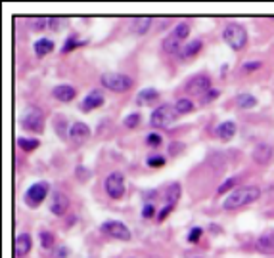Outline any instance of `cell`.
I'll return each instance as SVG.
<instances>
[{"label":"cell","instance_id":"cell-16","mask_svg":"<svg viewBox=\"0 0 274 258\" xmlns=\"http://www.w3.org/2000/svg\"><path fill=\"white\" fill-rule=\"evenodd\" d=\"M75 94H77V90L71 85H60L54 88V96H56V100H60V102H71V100L75 98Z\"/></svg>","mask_w":274,"mask_h":258},{"label":"cell","instance_id":"cell-23","mask_svg":"<svg viewBox=\"0 0 274 258\" xmlns=\"http://www.w3.org/2000/svg\"><path fill=\"white\" fill-rule=\"evenodd\" d=\"M202 46H204L202 41H194V43H190L183 52H181V56H183V58H192V56H196V54L202 50Z\"/></svg>","mask_w":274,"mask_h":258},{"label":"cell","instance_id":"cell-29","mask_svg":"<svg viewBox=\"0 0 274 258\" xmlns=\"http://www.w3.org/2000/svg\"><path fill=\"white\" fill-rule=\"evenodd\" d=\"M138 125H140V115L138 113H133V115H129L125 119V127L127 129H137Z\"/></svg>","mask_w":274,"mask_h":258},{"label":"cell","instance_id":"cell-28","mask_svg":"<svg viewBox=\"0 0 274 258\" xmlns=\"http://www.w3.org/2000/svg\"><path fill=\"white\" fill-rule=\"evenodd\" d=\"M39 237H41V243H43L45 249H52V247H54V241H56V239H54V236H52L50 232H41Z\"/></svg>","mask_w":274,"mask_h":258},{"label":"cell","instance_id":"cell-33","mask_svg":"<svg viewBox=\"0 0 274 258\" xmlns=\"http://www.w3.org/2000/svg\"><path fill=\"white\" fill-rule=\"evenodd\" d=\"M200 237H202V228H194V230L190 232V236H188V241H190V243H198Z\"/></svg>","mask_w":274,"mask_h":258},{"label":"cell","instance_id":"cell-8","mask_svg":"<svg viewBox=\"0 0 274 258\" xmlns=\"http://www.w3.org/2000/svg\"><path fill=\"white\" fill-rule=\"evenodd\" d=\"M106 192L112 199H119L125 194V178L121 172H112L106 180Z\"/></svg>","mask_w":274,"mask_h":258},{"label":"cell","instance_id":"cell-39","mask_svg":"<svg viewBox=\"0 0 274 258\" xmlns=\"http://www.w3.org/2000/svg\"><path fill=\"white\" fill-rule=\"evenodd\" d=\"M183 150V144H171V153L173 155H177V151Z\"/></svg>","mask_w":274,"mask_h":258},{"label":"cell","instance_id":"cell-13","mask_svg":"<svg viewBox=\"0 0 274 258\" xmlns=\"http://www.w3.org/2000/svg\"><path fill=\"white\" fill-rule=\"evenodd\" d=\"M104 104V94L100 92V90H92L91 94L83 100V104H81V111L83 113H89V111H92V109L100 108Z\"/></svg>","mask_w":274,"mask_h":258},{"label":"cell","instance_id":"cell-19","mask_svg":"<svg viewBox=\"0 0 274 258\" xmlns=\"http://www.w3.org/2000/svg\"><path fill=\"white\" fill-rule=\"evenodd\" d=\"M52 50H54V43H52L50 39H39V41L35 43V54H37L39 58L50 54Z\"/></svg>","mask_w":274,"mask_h":258},{"label":"cell","instance_id":"cell-18","mask_svg":"<svg viewBox=\"0 0 274 258\" xmlns=\"http://www.w3.org/2000/svg\"><path fill=\"white\" fill-rule=\"evenodd\" d=\"M181 44H183V41H181L175 33H171V35L163 41V50H165L167 54H179V52H181Z\"/></svg>","mask_w":274,"mask_h":258},{"label":"cell","instance_id":"cell-6","mask_svg":"<svg viewBox=\"0 0 274 258\" xmlns=\"http://www.w3.org/2000/svg\"><path fill=\"white\" fill-rule=\"evenodd\" d=\"M22 127L27 130H31V132L43 134V130H45V119H43V113H41L39 109L31 108L27 113H25V117H23Z\"/></svg>","mask_w":274,"mask_h":258},{"label":"cell","instance_id":"cell-30","mask_svg":"<svg viewBox=\"0 0 274 258\" xmlns=\"http://www.w3.org/2000/svg\"><path fill=\"white\" fill-rule=\"evenodd\" d=\"M236 182H238V178H228L225 184H221V186H219V190H217V192H219V195L227 194L230 188H234V186H236Z\"/></svg>","mask_w":274,"mask_h":258},{"label":"cell","instance_id":"cell-7","mask_svg":"<svg viewBox=\"0 0 274 258\" xmlns=\"http://www.w3.org/2000/svg\"><path fill=\"white\" fill-rule=\"evenodd\" d=\"M102 232L108 234L110 237H115L117 241H129L131 239V232L129 228L123 224V222H117V220H108L102 224Z\"/></svg>","mask_w":274,"mask_h":258},{"label":"cell","instance_id":"cell-14","mask_svg":"<svg viewBox=\"0 0 274 258\" xmlns=\"http://www.w3.org/2000/svg\"><path fill=\"white\" fill-rule=\"evenodd\" d=\"M273 146L269 144H259L255 150H253V161L257 165H267L271 159H273Z\"/></svg>","mask_w":274,"mask_h":258},{"label":"cell","instance_id":"cell-9","mask_svg":"<svg viewBox=\"0 0 274 258\" xmlns=\"http://www.w3.org/2000/svg\"><path fill=\"white\" fill-rule=\"evenodd\" d=\"M186 90H188V94H194V96H202L204 98L207 92L211 90V79L207 75H198V77H194V79L188 81Z\"/></svg>","mask_w":274,"mask_h":258},{"label":"cell","instance_id":"cell-24","mask_svg":"<svg viewBox=\"0 0 274 258\" xmlns=\"http://www.w3.org/2000/svg\"><path fill=\"white\" fill-rule=\"evenodd\" d=\"M167 201H169V205H175L177 201H179V197H181V186L179 184H171L169 188H167Z\"/></svg>","mask_w":274,"mask_h":258},{"label":"cell","instance_id":"cell-34","mask_svg":"<svg viewBox=\"0 0 274 258\" xmlns=\"http://www.w3.org/2000/svg\"><path fill=\"white\" fill-rule=\"evenodd\" d=\"M217 96H219V92H217V90H209L206 96L202 98V104H209V102H211V100H215Z\"/></svg>","mask_w":274,"mask_h":258},{"label":"cell","instance_id":"cell-3","mask_svg":"<svg viewBox=\"0 0 274 258\" xmlns=\"http://www.w3.org/2000/svg\"><path fill=\"white\" fill-rule=\"evenodd\" d=\"M100 81L104 88H110L112 92H127L133 88V79L123 73H104Z\"/></svg>","mask_w":274,"mask_h":258},{"label":"cell","instance_id":"cell-2","mask_svg":"<svg viewBox=\"0 0 274 258\" xmlns=\"http://www.w3.org/2000/svg\"><path fill=\"white\" fill-rule=\"evenodd\" d=\"M223 39L232 50H242L248 43V33L240 23H228L223 31Z\"/></svg>","mask_w":274,"mask_h":258},{"label":"cell","instance_id":"cell-20","mask_svg":"<svg viewBox=\"0 0 274 258\" xmlns=\"http://www.w3.org/2000/svg\"><path fill=\"white\" fill-rule=\"evenodd\" d=\"M158 98H160V92H158V90L146 88V90H142V92L138 94L137 104L138 106H144V104H150V102H154V100H158Z\"/></svg>","mask_w":274,"mask_h":258},{"label":"cell","instance_id":"cell-12","mask_svg":"<svg viewBox=\"0 0 274 258\" xmlns=\"http://www.w3.org/2000/svg\"><path fill=\"white\" fill-rule=\"evenodd\" d=\"M31 247H33V241L29 234H20L16 237V243H14V251H16V257L25 258L31 253Z\"/></svg>","mask_w":274,"mask_h":258},{"label":"cell","instance_id":"cell-36","mask_svg":"<svg viewBox=\"0 0 274 258\" xmlns=\"http://www.w3.org/2000/svg\"><path fill=\"white\" fill-rule=\"evenodd\" d=\"M148 144H150V146H160L161 136L160 134H148Z\"/></svg>","mask_w":274,"mask_h":258},{"label":"cell","instance_id":"cell-4","mask_svg":"<svg viewBox=\"0 0 274 258\" xmlns=\"http://www.w3.org/2000/svg\"><path fill=\"white\" fill-rule=\"evenodd\" d=\"M177 117H179V113H177L175 106H160V108L152 113L150 125L156 127V129H165V127H169L171 123H175Z\"/></svg>","mask_w":274,"mask_h":258},{"label":"cell","instance_id":"cell-31","mask_svg":"<svg viewBox=\"0 0 274 258\" xmlns=\"http://www.w3.org/2000/svg\"><path fill=\"white\" fill-rule=\"evenodd\" d=\"M83 44H87V43H79V41H75V39H68V43L64 44L62 52H64V54H68V52H71V50H75L77 46H83Z\"/></svg>","mask_w":274,"mask_h":258},{"label":"cell","instance_id":"cell-17","mask_svg":"<svg viewBox=\"0 0 274 258\" xmlns=\"http://www.w3.org/2000/svg\"><path fill=\"white\" fill-rule=\"evenodd\" d=\"M234 134H236V125H234L232 121L221 123V125L217 127V136H219L221 140H225V142L232 140V138H234Z\"/></svg>","mask_w":274,"mask_h":258},{"label":"cell","instance_id":"cell-10","mask_svg":"<svg viewBox=\"0 0 274 258\" xmlns=\"http://www.w3.org/2000/svg\"><path fill=\"white\" fill-rule=\"evenodd\" d=\"M68 134H69V140H71L75 146H81V144H85V142L89 140L91 129H89L85 123H73Z\"/></svg>","mask_w":274,"mask_h":258},{"label":"cell","instance_id":"cell-21","mask_svg":"<svg viewBox=\"0 0 274 258\" xmlns=\"http://www.w3.org/2000/svg\"><path fill=\"white\" fill-rule=\"evenodd\" d=\"M150 25H152V18H135V20L131 22L133 31L138 33V35H144V33L150 29Z\"/></svg>","mask_w":274,"mask_h":258},{"label":"cell","instance_id":"cell-5","mask_svg":"<svg viewBox=\"0 0 274 258\" xmlns=\"http://www.w3.org/2000/svg\"><path fill=\"white\" fill-rule=\"evenodd\" d=\"M48 195V184L46 182H37L25 192V203L29 207H39Z\"/></svg>","mask_w":274,"mask_h":258},{"label":"cell","instance_id":"cell-37","mask_svg":"<svg viewBox=\"0 0 274 258\" xmlns=\"http://www.w3.org/2000/svg\"><path fill=\"white\" fill-rule=\"evenodd\" d=\"M154 215H156L154 205H146V207H144V211H142V216H144V218H152Z\"/></svg>","mask_w":274,"mask_h":258},{"label":"cell","instance_id":"cell-1","mask_svg":"<svg viewBox=\"0 0 274 258\" xmlns=\"http://www.w3.org/2000/svg\"><path fill=\"white\" fill-rule=\"evenodd\" d=\"M259 197H261V190H259L257 186H242V188L234 190V192L225 199L223 207H225L227 211H234V209L251 205V203H255Z\"/></svg>","mask_w":274,"mask_h":258},{"label":"cell","instance_id":"cell-15","mask_svg":"<svg viewBox=\"0 0 274 258\" xmlns=\"http://www.w3.org/2000/svg\"><path fill=\"white\" fill-rule=\"evenodd\" d=\"M257 251L265 253V255H274V232H267L257 239Z\"/></svg>","mask_w":274,"mask_h":258},{"label":"cell","instance_id":"cell-26","mask_svg":"<svg viewBox=\"0 0 274 258\" xmlns=\"http://www.w3.org/2000/svg\"><path fill=\"white\" fill-rule=\"evenodd\" d=\"M18 146L25 151H33L39 148V140H35V138H33V140H31V138H20V140H18Z\"/></svg>","mask_w":274,"mask_h":258},{"label":"cell","instance_id":"cell-25","mask_svg":"<svg viewBox=\"0 0 274 258\" xmlns=\"http://www.w3.org/2000/svg\"><path fill=\"white\" fill-rule=\"evenodd\" d=\"M175 109H177V113H179V115H184V113H190V111H194V104H192L190 100L183 98V100H179V102L175 104Z\"/></svg>","mask_w":274,"mask_h":258},{"label":"cell","instance_id":"cell-35","mask_svg":"<svg viewBox=\"0 0 274 258\" xmlns=\"http://www.w3.org/2000/svg\"><path fill=\"white\" fill-rule=\"evenodd\" d=\"M173 207H175V205H167L165 209H161V211H160V215H158V220H161V222H163V220H165V218L169 216V213L173 211Z\"/></svg>","mask_w":274,"mask_h":258},{"label":"cell","instance_id":"cell-27","mask_svg":"<svg viewBox=\"0 0 274 258\" xmlns=\"http://www.w3.org/2000/svg\"><path fill=\"white\" fill-rule=\"evenodd\" d=\"M173 33H175L181 41H184V39L190 35V25H188V23H179V25L175 27V31H173Z\"/></svg>","mask_w":274,"mask_h":258},{"label":"cell","instance_id":"cell-38","mask_svg":"<svg viewBox=\"0 0 274 258\" xmlns=\"http://www.w3.org/2000/svg\"><path fill=\"white\" fill-rule=\"evenodd\" d=\"M259 67H261L259 62H250V64L244 65V69H246V71H255V69H259Z\"/></svg>","mask_w":274,"mask_h":258},{"label":"cell","instance_id":"cell-32","mask_svg":"<svg viewBox=\"0 0 274 258\" xmlns=\"http://www.w3.org/2000/svg\"><path fill=\"white\" fill-rule=\"evenodd\" d=\"M148 165L152 167V169H160L165 165V157H160V155H156V157H150L148 159Z\"/></svg>","mask_w":274,"mask_h":258},{"label":"cell","instance_id":"cell-11","mask_svg":"<svg viewBox=\"0 0 274 258\" xmlns=\"http://www.w3.org/2000/svg\"><path fill=\"white\" fill-rule=\"evenodd\" d=\"M69 209V199L64 192H56L52 195V203H50V211L56 216H64Z\"/></svg>","mask_w":274,"mask_h":258},{"label":"cell","instance_id":"cell-22","mask_svg":"<svg viewBox=\"0 0 274 258\" xmlns=\"http://www.w3.org/2000/svg\"><path fill=\"white\" fill-rule=\"evenodd\" d=\"M236 104L242 109H251L257 106V100L253 98L251 94H240V96L236 98Z\"/></svg>","mask_w":274,"mask_h":258}]
</instances>
